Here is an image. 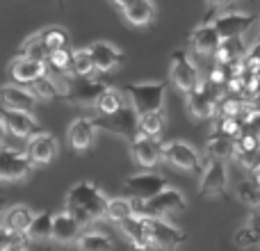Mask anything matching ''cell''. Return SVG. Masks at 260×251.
<instances>
[{
	"label": "cell",
	"instance_id": "obj_36",
	"mask_svg": "<svg viewBox=\"0 0 260 251\" xmlns=\"http://www.w3.org/2000/svg\"><path fill=\"white\" fill-rule=\"evenodd\" d=\"M18 55H21V57H27V59H37V62H48V57H50L48 48L41 44L39 35L30 37V39L18 48Z\"/></svg>",
	"mask_w": 260,
	"mask_h": 251
},
{
	"label": "cell",
	"instance_id": "obj_44",
	"mask_svg": "<svg viewBox=\"0 0 260 251\" xmlns=\"http://www.w3.org/2000/svg\"><path fill=\"white\" fill-rule=\"evenodd\" d=\"M251 224H253V226H258V229H260V212H256V210L251 212Z\"/></svg>",
	"mask_w": 260,
	"mask_h": 251
},
{
	"label": "cell",
	"instance_id": "obj_5",
	"mask_svg": "<svg viewBox=\"0 0 260 251\" xmlns=\"http://www.w3.org/2000/svg\"><path fill=\"white\" fill-rule=\"evenodd\" d=\"M110 87L101 78H96V73L94 76H71L62 99L76 105H96V101Z\"/></svg>",
	"mask_w": 260,
	"mask_h": 251
},
{
	"label": "cell",
	"instance_id": "obj_39",
	"mask_svg": "<svg viewBox=\"0 0 260 251\" xmlns=\"http://www.w3.org/2000/svg\"><path fill=\"white\" fill-rule=\"evenodd\" d=\"M242 69H249V71H260V41H256V44L249 48V53L244 55Z\"/></svg>",
	"mask_w": 260,
	"mask_h": 251
},
{
	"label": "cell",
	"instance_id": "obj_45",
	"mask_svg": "<svg viewBox=\"0 0 260 251\" xmlns=\"http://www.w3.org/2000/svg\"><path fill=\"white\" fill-rule=\"evenodd\" d=\"M251 178H253V180H256V183L260 185V167H258L256 171H251Z\"/></svg>",
	"mask_w": 260,
	"mask_h": 251
},
{
	"label": "cell",
	"instance_id": "obj_28",
	"mask_svg": "<svg viewBox=\"0 0 260 251\" xmlns=\"http://www.w3.org/2000/svg\"><path fill=\"white\" fill-rule=\"evenodd\" d=\"M53 222H55V215L48 210L35 215L30 229H27L30 240H37V242H41V240H53Z\"/></svg>",
	"mask_w": 260,
	"mask_h": 251
},
{
	"label": "cell",
	"instance_id": "obj_49",
	"mask_svg": "<svg viewBox=\"0 0 260 251\" xmlns=\"http://www.w3.org/2000/svg\"><path fill=\"white\" fill-rule=\"evenodd\" d=\"M258 41H260V32H258Z\"/></svg>",
	"mask_w": 260,
	"mask_h": 251
},
{
	"label": "cell",
	"instance_id": "obj_40",
	"mask_svg": "<svg viewBox=\"0 0 260 251\" xmlns=\"http://www.w3.org/2000/svg\"><path fill=\"white\" fill-rule=\"evenodd\" d=\"M240 3V0H208V14H206V23H212V18H215V14H219L224 7H229V5H235Z\"/></svg>",
	"mask_w": 260,
	"mask_h": 251
},
{
	"label": "cell",
	"instance_id": "obj_8",
	"mask_svg": "<svg viewBox=\"0 0 260 251\" xmlns=\"http://www.w3.org/2000/svg\"><path fill=\"white\" fill-rule=\"evenodd\" d=\"M171 82H174L183 94H189L192 89H197V87L201 85L199 69L194 67V62L189 59L185 48H176L174 53H171Z\"/></svg>",
	"mask_w": 260,
	"mask_h": 251
},
{
	"label": "cell",
	"instance_id": "obj_34",
	"mask_svg": "<svg viewBox=\"0 0 260 251\" xmlns=\"http://www.w3.org/2000/svg\"><path fill=\"white\" fill-rule=\"evenodd\" d=\"M123 105H126V101H123L121 91L108 89L99 101H96L94 108H96V114H112V112H117V110H121Z\"/></svg>",
	"mask_w": 260,
	"mask_h": 251
},
{
	"label": "cell",
	"instance_id": "obj_43",
	"mask_svg": "<svg viewBox=\"0 0 260 251\" xmlns=\"http://www.w3.org/2000/svg\"><path fill=\"white\" fill-rule=\"evenodd\" d=\"M112 3H114V5H117V7H119V9H121V12H123V9H126V7H128V5H130V3H133V0H112Z\"/></svg>",
	"mask_w": 260,
	"mask_h": 251
},
{
	"label": "cell",
	"instance_id": "obj_33",
	"mask_svg": "<svg viewBox=\"0 0 260 251\" xmlns=\"http://www.w3.org/2000/svg\"><path fill=\"white\" fill-rule=\"evenodd\" d=\"M233 244L240 249H253V247H260V229L253 226L251 222L244 226H240L238 231L233 233Z\"/></svg>",
	"mask_w": 260,
	"mask_h": 251
},
{
	"label": "cell",
	"instance_id": "obj_1",
	"mask_svg": "<svg viewBox=\"0 0 260 251\" xmlns=\"http://www.w3.org/2000/svg\"><path fill=\"white\" fill-rule=\"evenodd\" d=\"M108 206L110 199H105V194L94 183L80 180L67 192V208L64 210L76 217L80 224H89V222H96L108 215Z\"/></svg>",
	"mask_w": 260,
	"mask_h": 251
},
{
	"label": "cell",
	"instance_id": "obj_41",
	"mask_svg": "<svg viewBox=\"0 0 260 251\" xmlns=\"http://www.w3.org/2000/svg\"><path fill=\"white\" fill-rule=\"evenodd\" d=\"M247 128L251 130V133H256L258 137H260V112H256V114H253V119H251V121H249V125H247Z\"/></svg>",
	"mask_w": 260,
	"mask_h": 251
},
{
	"label": "cell",
	"instance_id": "obj_11",
	"mask_svg": "<svg viewBox=\"0 0 260 251\" xmlns=\"http://www.w3.org/2000/svg\"><path fill=\"white\" fill-rule=\"evenodd\" d=\"M165 160L171 167L183 171H192L197 176H203L206 165L201 162V155L197 153V148L189 146L187 142H167L165 144Z\"/></svg>",
	"mask_w": 260,
	"mask_h": 251
},
{
	"label": "cell",
	"instance_id": "obj_27",
	"mask_svg": "<svg viewBox=\"0 0 260 251\" xmlns=\"http://www.w3.org/2000/svg\"><path fill=\"white\" fill-rule=\"evenodd\" d=\"M123 16L128 18V23H133V25H137V27L148 25V23H153V18H155V5H153L151 0H133V3L123 9Z\"/></svg>",
	"mask_w": 260,
	"mask_h": 251
},
{
	"label": "cell",
	"instance_id": "obj_7",
	"mask_svg": "<svg viewBox=\"0 0 260 251\" xmlns=\"http://www.w3.org/2000/svg\"><path fill=\"white\" fill-rule=\"evenodd\" d=\"M32 158L27 153L18 151V148L5 144L0 151V178L5 183H14V180H25L32 174Z\"/></svg>",
	"mask_w": 260,
	"mask_h": 251
},
{
	"label": "cell",
	"instance_id": "obj_2",
	"mask_svg": "<svg viewBox=\"0 0 260 251\" xmlns=\"http://www.w3.org/2000/svg\"><path fill=\"white\" fill-rule=\"evenodd\" d=\"M91 119H94L96 128L108 130V133H112V135H119V137L128 139V142L139 137V114H137V110L128 103L112 114H96V117H91Z\"/></svg>",
	"mask_w": 260,
	"mask_h": 251
},
{
	"label": "cell",
	"instance_id": "obj_26",
	"mask_svg": "<svg viewBox=\"0 0 260 251\" xmlns=\"http://www.w3.org/2000/svg\"><path fill=\"white\" fill-rule=\"evenodd\" d=\"M249 53L244 37H231V39H221V46L215 55L217 64H233V62H242L244 55Z\"/></svg>",
	"mask_w": 260,
	"mask_h": 251
},
{
	"label": "cell",
	"instance_id": "obj_25",
	"mask_svg": "<svg viewBox=\"0 0 260 251\" xmlns=\"http://www.w3.org/2000/svg\"><path fill=\"white\" fill-rule=\"evenodd\" d=\"M206 151H208V158H215V160H235V151H238V144H235L233 137L229 135H221V133H212L206 142Z\"/></svg>",
	"mask_w": 260,
	"mask_h": 251
},
{
	"label": "cell",
	"instance_id": "obj_47",
	"mask_svg": "<svg viewBox=\"0 0 260 251\" xmlns=\"http://www.w3.org/2000/svg\"><path fill=\"white\" fill-rule=\"evenodd\" d=\"M258 89H260V71H258Z\"/></svg>",
	"mask_w": 260,
	"mask_h": 251
},
{
	"label": "cell",
	"instance_id": "obj_12",
	"mask_svg": "<svg viewBox=\"0 0 260 251\" xmlns=\"http://www.w3.org/2000/svg\"><path fill=\"white\" fill-rule=\"evenodd\" d=\"M217 32L221 39H231V37H244L256 23V14L249 12H219V16L212 18Z\"/></svg>",
	"mask_w": 260,
	"mask_h": 251
},
{
	"label": "cell",
	"instance_id": "obj_3",
	"mask_svg": "<svg viewBox=\"0 0 260 251\" xmlns=\"http://www.w3.org/2000/svg\"><path fill=\"white\" fill-rule=\"evenodd\" d=\"M126 96L139 117L148 112H160L165 103V85L162 82H130L126 85Z\"/></svg>",
	"mask_w": 260,
	"mask_h": 251
},
{
	"label": "cell",
	"instance_id": "obj_14",
	"mask_svg": "<svg viewBox=\"0 0 260 251\" xmlns=\"http://www.w3.org/2000/svg\"><path fill=\"white\" fill-rule=\"evenodd\" d=\"M44 76H48L46 62H37V59H27V57L16 55V57L12 59V64H9V78H12L16 85L30 87L32 82H37Z\"/></svg>",
	"mask_w": 260,
	"mask_h": 251
},
{
	"label": "cell",
	"instance_id": "obj_6",
	"mask_svg": "<svg viewBox=\"0 0 260 251\" xmlns=\"http://www.w3.org/2000/svg\"><path fill=\"white\" fill-rule=\"evenodd\" d=\"M229 167L224 160L208 158L206 169L201 176L199 194L206 199H229Z\"/></svg>",
	"mask_w": 260,
	"mask_h": 251
},
{
	"label": "cell",
	"instance_id": "obj_31",
	"mask_svg": "<svg viewBox=\"0 0 260 251\" xmlns=\"http://www.w3.org/2000/svg\"><path fill=\"white\" fill-rule=\"evenodd\" d=\"M39 39L48 48V53L59 50V48H69V32L64 27H57V25L46 27V30L39 32Z\"/></svg>",
	"mask_w": 260,
	"mask_h": 251
},
{
	"label": "cell",
	"instance_id": "obj_35",
	"mask_svg": "<svg viewBox=\"0 0 260 251\" xmlns=\"http://www.w3.org/2000/svg\"><path fill=\"white\" fill-rule=\"evenodd\" d=\"M30 89H32V94H35L39 101H55V99H62L57 82H55L50 76H44V78H39L37 82H32Z\"/></svg>",
	"mask_w": 260,
	"mask_h": 251
},
{
	"label": "cell",
	"instance_id": "obj_17",
	"mask_svg": "<svg viewBox=\"0 0 260 251\" xmlns=\"http://www.w3.org/2000/svg\"><path fill=\"white\" fill-rule=\"evenodd\" d=\"M3 108L7 110H21V112H32V110L37 108V96L32 94L30 87L25 85H16V82H12V85H5L3 87Z\"/></svg>",
	"mask_w": 260,
	"mask_h": 251
},
{
	"label": "cell",
	"instance_id": "obj_30",
	"mask_svg": "<svg viewBox=\"0 0 260 251\" xmlns=\"http://www.w3.org/2000/svg\"><path fill=\"white\" fill-rule=\"evenodd\" d=\"M137 215L135 212V201L133 199H126V197H119V199H110V206H108V219L117 222V224H121V222H126L128 217Z\"/></svg>",
	"mask_w": 260,
	"mask_h": 251
},
{
	"label": "cell",
	"instance_id": "obj_29",
	"mask_svg": "<svg viewBox=\"0 0 260 251\" xmlns=\"http://www.w3.org/2000/svg\"><path fill=\"white\" fill-rule=\"evenodd\" d=\"M76 244L80 251H110L112 249V240L105 233H101V231H87V233L80 235V240Z\"/></svg>",
	"mask_w": 260,
	"mask_h": 251
},
{
	"label": "cell",
	"instance_id": "obj_21",
	"mask_svg": "<svg viewBox=\"0 0 260 251\" xmlns=\"http://www.w3.org/2000/svg\"><path fill=\"white\" fill-rule=\"evenodd\" d=\"M57 153V139L50 133H37L35 137L27 139V155L35 165H48Z\"/></svg>",
	"mask_w": 260,
	"mask_h": 251
},
{
	"label": "cell",
	"instance_id": "obj_18",
	"mask_svg": "<svg viewBox=\"0 0 260 251\" xmlns=\"http://www.w3.org/2000/svg\"><path fill=\"white\" fill-rule=\"evenodd\" d=\"M3 125L14 137H35L37 135V119L32 112H21V110H7L3 108Z\"/></svg>",
	"mask_w": 260,
	"mask_h": 251
},
{
	"label": "cell",
	"instance_id": "obj_48",
	"mask_svg": "<svg viewBox=\"0 0 260 251\" xmlns=\"http://www.w3.org/2000/svg\"><path fill=\"white\" fill-rule=\"evenodd\" d=\"M253 210H256V212H260V206H258V208H253Z\"/></svg>",
	"mask_w": 260,
	"mask_h": 251
},
{
	"label": "cell",
	"instance_id": "obj_42",
	"mask_svg": "<svg viewBox=\"0 0 260 251\" xmlns=\"http://www.w3.org/2000/svg\"><path fill=\"white\" fill-rule=\"evenodd\" d=\"M3 251H27V249L21 247V244H3Z\"/></svg>",
	"mask_w": 260,
	"mask_h": 251
},
{
	"label": "cell",
	"instance_id": "obj_16",
	"mask_svg": "<svg viewBox=\"0 0 260 251\" xmlns=\"http://www.w3.org/2000/svg\"><path fill=\"white\" fill-rule=\"evenodd\" d=\"M185 99H187L189 114H192L194 119H199V121H201V119L215 117L217 108H219V101H217L203 85H199L197 89H192L189 94H185Z\"/></svg>",
	"mask_w": 260,
	"mask_h": 251
},
{
	"label": "cell",
	"instance_id": "obj_10",
	"mask_svg": "<svg viewBox=\"0 0 260 251\" xmlns=\"http://www.w3.org/2000/svg\"><path fill=\"white\" fill-rule=\"evenodd\" d=\"M144 222H146V229H148V235H151L153 249L174 251L185 242L183 231L176 229V226L169 224V222H165L162 217H144Z\"/></svg>",
	"mask_w": 260,
	"mask_h": 251
},
{
	"label": "cell",
	"instance_id": "obj_4",
	"mask_svg": "<svg viewBox=\"0 0 260 251\" xmlns=\"http://www.w3.org/2000/svg\"><path fill=\"white\" fill-rule=\"evenodd\" d=\"M185 210V197L174 187L162 190L148 201H135V212L139 217H169Z\"/></svg>",
	"mask_w": 260,
	"mask_h": 251
},
{
	"label": "cell",
	"instance_id": "obj_15",
	"mask_svg": "<svg viewBox=\"0 0 260 251\" xmlns=\"http://www.w3.org/2000/svg\"><path fill=\"white\" fill-rule=\"evenodd\" d=\"M189 44H192V50L199 55V57H215L217 50L221 46V37L217 32L215 23H203L189 37Z\"/></svg>",
	"mask_w": 260,
	"mask_h": 251
},
{
	"label": "cell",
	"instance_id": "obj_20",
	"mask_svg": "<svg viewBox=\"0 0 260 251\" xmlns=\"http://www.w3.org/2000/svg\"><path fill=\"white\" fill-rule=\"evenodd\" d=\"M96 123L94 119H87V117H78L73 119L71 125H69V144H71L76 151H87V148H91V144H94L96 139Z\"/></svg>",
	"mask_w": 260,
	"mask_h": 251
},
{
	"label": "cell",
	"instance_id": "obj_13",
	"mask_svg": "<svg viewBox=\"0 0 260 251\" xmlns=\"http://www.w3.org/2000/svg\"><path fill=\"white\" fill-rule=\"evenodd\" d=\"M130 153H133L135 162L146 169H153L155 165H160V160H165V144L157 137H148V135H139L130 142Z\"/></svg>",
	"mask_w": 260,
	"mask_h": 251
},
{
	"label": "cell",
	"instance_id": "obj_22",
	"mask_svg": "<svg viewBox=\"0 0 260 251\" xmlns=\"http://www.w3.org/2000/svg\"><path fill=\"white\" fill-rule=\"evenodd\" d=\"M119 229H121V233L126 235V240L133 244L135 249H139V251L153 249V242H151V235H148V229H146L144 217H139V215L128 217L126 222L119 224Z\"/></svg>",
	"mask_w": 260,
	"mask_h": 251
},
{
	"label": "cell",
	"instance_id": "obj_19",
	"mask_svg": "<svg viewBox=\"0 0 260 251\" xmlns=\"http://www.w3.org/2000/svg\"><path fill=\"white\" fill-rule=\"evenodd\" d=\"M91 50V57H94V64H96V71L108 76L112 73L117 67L123 64V53L117 50L112 44H105V41H96V44L89 46Z\"/></svg>",
	"mask_w": 260,
	"mask_h": 251
},
{
	"label": "cell",
	"instance_id": "obj_24",
	"mask_svg": "<svg viewBox=\"0 0 260 251\" xmlns=\"http://www.w3.org/2000/svg\"><path fill=\"white\" fill-rule=\"evenodd\" d=\"M35 212L27 206H12L3 215V233H27Z\"/></svg>",
	"mask_w": 260,
	"mask_h": 251
},
{
	"label": "cell",
	"instance_id": "obj_23",
	"mask_svg": "<svg viewBox=\"0 0 260 251\" xmlns=\"http://www.w3.org/2000/svg\"><path fill=\"white\" fill-rule=\"evenodd\" d=\"M82 226L80 222L76 219L73 215H69L67 210L55 215V222H53V240L59 244H69V242H78L82 235Z\"/></svg>",
	"mask_w": 260,
	"mask_h": 251
},
{
	"label": "cell",
	"instance_id": "obj_46",
	"mask_svg": "<svg viewBox=\"0 0 260 251\" xmlns=\"http://www.w3.org/2000/svg\"><path fill=\"white\" fill-rule=\"evenodd\" d=\"M57 5H59V7H64V0H57Z\"/></svg>",
	"mask_w": 260,
	"mask_h": 251
},
{
	"label": "cell",
	"instance_id": "obj_32",
	"mask_svg": "<svg viewBox=\"0 0 260 251\" xmlns=\"http://www.w3.org/2000/svg\"><path fill=\"white\" fill-rule=\"evenodd\" d=\"M96 71V64L94 57H91V50L89 48H80L73 53V62H71V76H94Z\"/></svg>",
	"mask_w": 260,
	"mask_h": 251
},
{
	"label": "cell",
	"instance_id": "obj_38",
	"mask_svg": "<svg viewBox=\"0 0 260 251\" xmlns=\"http://www.w3.org/2000/svg\"><path fill=\"white\" fill-rule=\"evenodd\" d=\"M238 199L242 203H247V206L251 208H258L260 206V185L256 183L253 178L244 180V183L238 185Z\"/></svg>",
	"mask_w": 260,
	"mask_h": 251
},
{
	"label": "cell",
	"instance_id": "obj_37",
	"mask_svg": "<svg viewBox=\"0 0 260 251\" xmlns=\"http://www.w3.org/2000/svg\"><path fill=\"white\" fill-rule=\"evenodd\" d=\"M165 128V117L162 112H148L139 117V135H148V137H157Z\"/></svg>",
	"mask_w": 260,
	"mask_h": 251
},
{
	"label": "cell",
	"instance_id": "obj_9",
	"mask_svg": "<svg viewBox=\"0 0 260 251\" xmlns=\"http://www.w3.org/2000/svg\"><path fill=\"white\" fill-rule=\"evenodd\" d=\"M167 190V180L160 174L153 171H144V174H135L123 183V194L133 201H148L155 194Z\"/></svg>",
	"mask_w": 260,
	"mask_h": 251
}]
</instances>
